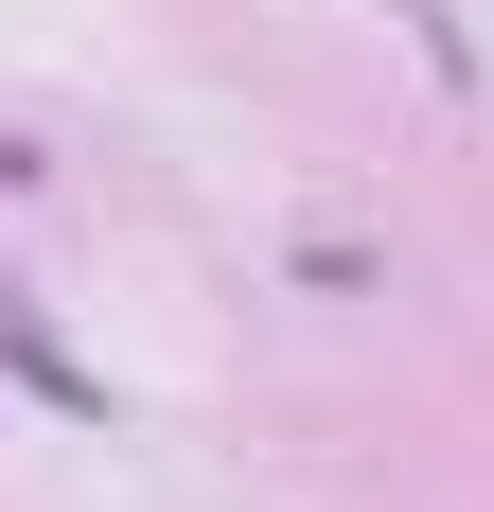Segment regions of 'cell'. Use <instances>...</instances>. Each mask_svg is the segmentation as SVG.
<instances>
[{"label": "cell", "instance_id": "obj_1", "mask_svg": "<svg viewBox=\"0 0 494 512\" xmlns=\"http://www.w3.org/2000/svg\"><path fill=\"white\" fill-rule=\"evenodd\" d=\"M0 371H18V389H53V407H71V424L106 407L89 371H71V354H53V336H36V301H0Z\"/></svg>", "mask_w": 494, "mask_h": 512}]
</instances>
